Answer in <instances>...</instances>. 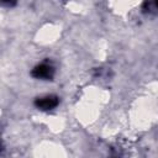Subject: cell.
Listing matches in <instances>:
<instances>
[{
    "mask_svg": "<svg viewBox=\"0 0 158 158\" xmlns=\"http://www.w3.org/2000/svg\"><path fill=\"white\" fill-rule=\"evenodd\" d=\"M58 102H59V100H58L57 96H54V95H47V96L36 99L35 105H36L40 110L47 111V110H52V109H54V107L58 105Z\"/></svg>",
    "mask_w": 158,
    "mask_h": 158,
    "instance_id": "cell-2",
    "label": "cell"
},
{
    "mask_svg": "<svg viewBox=\"0 0 158 158\" xmlns=\"http://www.w3.org/2000/svg\"><path fill=\"white\" fill-rule=\"evenodd\" d=\"M32 77L36 79H42V80H51L54 75V68L48 64V63H42L36 65L32 72H31Z\"/></svg>",
    "mask_w": 158,
    "mask_h": 158,
    "instance_id": "cell-1",
    "label": "cell"
},
{
    "mask_svg": "<svg viewBox=\"0 0 158 158\" xmlns=\"http://www.w3.org/2000/svg\"><path fill=\"white\" fill-rule=\"evenodd\" d=\"M15 2H16V0H2V4L7 5V6H12V5H15Z\"/></svg>",
    "mask_w": 158,
    "mask_h": 158,
    "instance_id": "cell-4",
    "label": "cell"
},
{
    "mask_svg": "<svg viewBox=\"0 0 158 158\" xmlns=\"http://www.w3.org/2000/svg\"><path fill=\"white\" fill-rule=\"evenodd\" d=\"M147 4H148V9L158 10V0H149Z\"/></svg>",
    "mask_w": 158,
    "mask_h": 158,
    "instance_id": "cell-3",
    "label": "cell"
}]
</instances>
